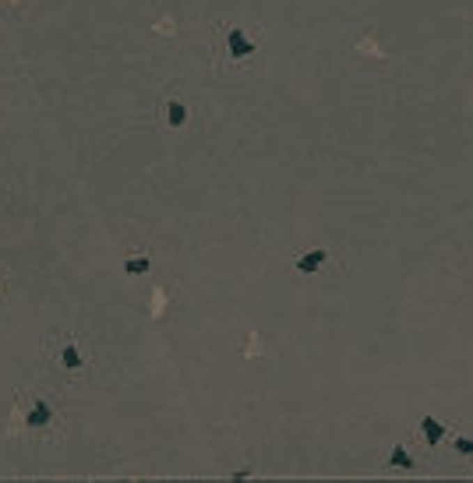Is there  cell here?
I'll return each mask as SVG.
<instances>
[{
	"label": "cell",
	"mask_w": 473,
	"mask_h": 483,
	"mask_svg": "<svg viewBox=\"0 0 473 483\" xmlns=\"http://www.w3.org/2000/svg\"><path fill=\"white\" fill-rule=\"evenodd\" d=\"M160 124L170 127V131H184L191 124V110H187V102H180L177 95H166L160 102Z\"/></svg>",
	"instance_id": "3957f363"
},
{
	"label": "cell",
	"mask_w": 473,
	"mask_h": 483,
	"mask_svg": "<svg viewBox=\"0 0 473 483\" xmlns=\"http://www.w3.org/2000/svg\"><path fill=\"white\" fill-rule=\"evenodd\" d=\"M452 448H456L459 455H473V441H470V438H456V441H452Z\"/></svg>",
	"instance_id": "9c48e42d"
},
{
	"label": "cell",
	"mask_w": 473,
	"mask_h": 483,
	"mask_svg": "<svg viewBox=\"0 0 473 483\" xmlns=\"http://www.w3.org/2000/svg\"><path fill=\"white\" fill-rule=\"evenodd\" d=\"M258 53V39L244 25H223V57L230 64H244Z\"/></svg>",
	"instance_id": "6da1fadb"
},
{
	"label": "cell",
	"mask_w": 473,
	"mask_h": 483,
	"mask_svg": "<svg viewBox=\"0 0 473 483\" xmlns=\"http://www.w3.org/2000/svg\"><path fill=\"white\" fill-rule=\"evenodd\" d=\"M329 261V251H322V247H314V251H304L300 258H297V272L300 276H314L318 268Z\"/></svg>",
	"instance_id": "5b68a950"
},
{
	"label": "cell",
	"mask_w": 473,
	"mask_h": 483,
	"mask_svg": "<svg viewBox=\"0 0 473 483\" xmlns=\"http://www.w3.org/2000/svg\"><path fill=\"white\" fill-rule=\"evenodd\" d=\"M420 431H424V441L435 448V445H442V438H445V423L435 420V416H424V420H420Z\"/></svg>",
	"instance_id": "8992f818"
},
{
	"label": "cell",
	"mask_w": 473,
	"mask_h": 483,
	"mask_svg": "<svg viewBox=\"0 0 473 483\" xmlns=\"http://www.w3.org/2000/svg\"><path fill=\"white\" fill-rule=\"evenodd\" d=\"M57 363L64 367V370H85V353H82V346H78V339H64L61 342V353H57Z\"/></svg>",
	"instance_id": "277c9868"
},
{
	"label": "cell",
	"mask_w": 473,
	"mask_h": 483,
	"mask_svg": "<svg viewBox=\"0 0 473 483\" xmlns=\"http://www.w3.org/2000/svg\"><path fill=\"white\" fill-rule=\"evenodd\" d=\"M389 466H392V469H406V473H413V469H417V462L406 455V448H403V445H396V448H392V459H389Z\"/></svg>",
	"instance_id": "ba28073f"
},
{
	"label": "cell",
	"mask_w": 473,
	"mask_h": 483,
	"mask_svg": "<svg viewBox=\"0 0 473 483\" xmlns=\"http://www.w3.org/2000/svg\"><path fill=\"white\" fill-rule=\"evenodd\" d=\"M145 272H152V254H141V251H138L134 258L124 261V276H134V279H138V276H145Z\"/></svg>",
	"instance_id": "52a82bcc"
},
{
	"label": "cell",
	"mask_w": 473,
	"mask_h": 483,
	"mask_svg": "<svg viewBox=\"0 0 473 483\" xmlns=\"http://www.w3.org/2000/svg\"><path fill=\"white\" fill-rule=\"evenodd\" d=\"M29 431H46L49 423H57V406L49 402L46 395H36L32 402H29V409H25V420H22Z\"/></svg>",
	"instance_id": "7a4b0ae2"
}]
</instances>
